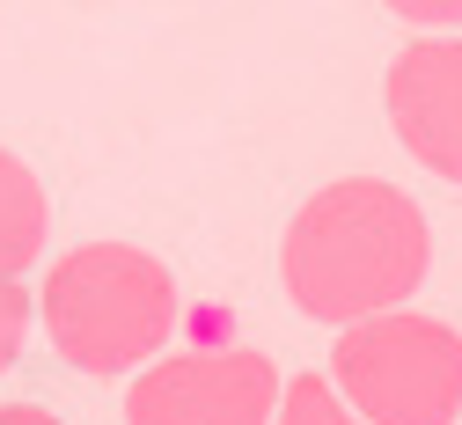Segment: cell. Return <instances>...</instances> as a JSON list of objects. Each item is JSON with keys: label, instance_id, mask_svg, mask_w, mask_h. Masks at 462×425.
I'll return each mask as SVG.
<instances>
[{"label": "cell", "instance_id": "obj_8", "mask_svg": "<svg viewBox=\"0 0 462 425\" xmlns=\"http://www.w3.org/2000/svg\"><path fill=\"white\" fill-rule=\"evenodd\" d=\"M30 316H37V300L23 279H0V374L23 359V337H30Z\"/></svg>", "mask_w": 462, "mask_h": 425}, {"label": "cell", "instance_id": "obj_7", "mask_svg": "<svg viewBox=\"0 0 462 425\" xmlns=\"http://www.w3.org/2000/svg\"><path fill=\"white\" fill-rule=\"evenodd\" d=\"M272 425H367L353 403H345V389L330 374H294L279 396V418Z\"/></svg>", "mask_w": 462, "mask_h": 425}, {"label": "cell", "instance_id": "obj_5", "mask_svg": "<svg viewBox=\"0 0 462 425\" xmlns=\"http://www.w3.org/2000/svg\"><path fill=\"white\" fill-rule=\"evenodd\" d=\"M382 110L426 176L462 184V37L426 30L403 44L382 74Z\"/></svg>", "mask_w": 462, "mask_h": 425}, {"label": "cell", "instance_id": "obj_1", "mask_svg": "<svg viewBox=\"0 0 462 425\" xmlns=\"http://www.w3.org/2000/svg\"><path fill=\"white\" fill-rule=\"evenodd\" d=\"M433 264V235L411 191L382 176H337L279 235V286L309 323H367L403 309Z\"/></svg>", "mask_w": 462, "mask_h": 425}, {"label": "cell", "instance_id": "obj_2", "mask_svg": "<svg viewBox=\"0 0 462 425\" xmlns=\"http://www.w3.org/2000/svg\"><path fill=\"white\" fill-rule=\"evenodd\" d=\"M37 323L74 374L118 382L169 352V337L184 323V293L154 250L81 242V250L51 257V272L37 286Z\"/></svg>", "mask_w": 462, "mask_h": 425}, {"label": "cell", "instance_id": "obj_4", "mask_svg": "<svg viewBox=\"0 0 462 425\" xmlns=\"http://www.w3.org/2000/svg\"><path fill=\"white\" fill-rule=\"evenodd\" d=\"M286 374L257 345L162 352L125 389V425H272Z\"/></svg>", "mask_w": 462, "mask_h": 425}, {"label": "cell", "instance_id": "obj_3", "mask_svg": "<svg viewBox=\"0 0 462 425\" xmlns=\"http://www.w3.org/2000/svg\"><path fill=\"white\" fill-rule=\"evenodd\" d=\"M330 382L367 425H455L462 418V330L419 309L345 323Z\"/></svg>", "mask_w": 462, "mask_h": 425}, {"label": "cell", "instance_id": "obj_6", "mask_svg": "<svg viewBox=\"0 0 462 425\" xmlns=\"http://www.w3.org/2000/svg\"><path fill=\"white\" fill-rule=\"evenodd\" d=\"M44 235H51V199L37 184V169L23 154L0 147V279H23L44 257Z\"/></svg>", "mask_w": 462, "mask_h": 425}, {"label": "cell", "instance_id": "obj_9", "mask_svg": "<svg viewBox=\"0 0 462 425\" xmlns=\"http://www.w3.org/2000/svg\"><path fill=\"white\" fill-rule=\"evenodd\" d=\"M382 8L419 30H462V0H382Z\"/></svg>", "mask_w": 462, "mask_h": 425}, {"label": "cell", "instance_id": "obj_10", "mask_svg": "<svg viewBox=\"0 0 462 425\" xmlns=\"http://www.w3.org/2000/svg\"><path fill=\"white\" fill-rule=\"evenodd\" d=\"M0 425H67V418L44 403H0Z\"/></svg>", "mask_w": 462, "mask_h": 425}]
</instances>
